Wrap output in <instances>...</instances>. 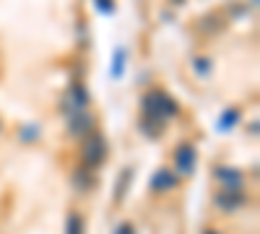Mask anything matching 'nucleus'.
<instances>
[{
    "mask_svg": "<svg viewBox=\"0 0 260 234\" xmlns=\"http://www.w3.org/2000/svg\"><path fill=\"white\" fill-rule=\"evenodd\" d=\"M195 68H198V73H208L211 62H206V57H198V60H195Z\"/></svg>",
    "mask_w": 260,
    "mask_h": 234,
    "instance_id": "ddd939ff",
    "label": "nucleus"
},
{
    "mask_svg": "<svg viewBox=\"0 0 260 234\" xmlns=\"http://www.w3.org/2000/svg\"><path fill=\"white\" fill-rule=\"evenodd\" d=\"M195 161H198V154H195V148L190 143H182L177 146V151H175V164L182 175H192V169H195Z\"/></svg>",
    "mask_w": 260,
    "mask_h": 234,
    "instance_id": "7ed1b4c3",
    "label": "nucleus"
},
{
    "mask_svg": "<svg viewBox=\"0 0 260 234\" xmlns=\"http://www.w3.org/2000/svg\"><path fill=\"white\" fill-rule=\"evenodd\" d=\"M143 112H146L148 120L164 125L169 117H175L180 112V107H177V102L172 99L169 94H164V91L156 89V91H151V94L143 96Z\"/></svg>",
    "mask_w": 260,
    "mask_h": 234,
    "instance_id": "f257e3e1",
    "label": "nucleus"
},
{
    "mask_svg": "<svg viewBox=\"0 0 260 234\" xmlns=\"http://www.w3.org/2000/svg\"><path fill=\"white\" fill-rule=\"evenodd\" d=\"M107 156V141L104 136H89L83 143V164L89 169H96Z\"/></svg>",
    "mask_w": 260,
    "mask_h": 234,
    "instance_id": "f03ea898",
    "label": "nucleus"
},
{
    "mask_svg": "<svg viewBox=\"0 0 260 234\" xmlns=\"http://www.w3.org/2000/svg\"><path fill=\"white\" fill-rule=\"evenodd\" d=\"M115 234H136V229H133V224H120Z\"/></svg>",
    "mask_w": 260,
    "mask_h": 234,
    "instance_id": "4468645a",
    "label": "nucleus"
},
{
    "mask_svg": "<svg viewBox=\"0 0 260 234\" xmlns=\"http://www.w3.org/2000/svg\"><path fill=\"white\" fill-rule=\"evenodd\" d=\"M247 198L242 193H219L216 195V203H219L221 208H240Z\"/></svg>",
    "mask_w": 260,
    "mask_h": 234,
    "instance_id": "6e6552de",
    "label": "nucleus"
},
{
    "mask_svg": "<svg viewBox=\"0 0 260 234\" xmlns=\"http://www.w3.org/2000/svg\"><path fill=\"white\" fill-rule=\"evenodd\" d=\"M65 234H83V219L78 214H68V224H65Z\"/></svg>",
    "mask_w": 260,
    "mask_h": 234,
    "instance_id": "1a4fd4ad",
    "label": "nucleus"
},
{
    "mask_svg": "<svg viewBox=\"0 0 260 234\" xmlns=\"http://www.w3.org/2000/svg\"><path fill=\"white\" fill-rule=\"evenodd\" d=\"M206 234H219V231H206Z\"/></svg>",
    "mask_w": 260,
    "mask_h": 234,
    "instance_id": "2eb2a0df",
    "label": "nucleus"
},
{
    "mask_svg": "<svg viewBox=\"0 0 260 234\" xmlns=\"http://www.w3.org/2000/svg\"><path fill=\"white\" fill-rule=\"evenodd\" d=\"M237 120H240V112H237V110H232V112H224V117H221V130H226V127H232Z\"/></svg>",
    "mask_w": 260,
    "mask_h": 234,
    "instance_id": "9b49d317",
    "label": "nucleus"
},
{
    "mask_svg": "<svg viewBox=\"0 0 260 234\" xmlns=\"http://www.w3.org/2000/svg\"><path fill=\"white\" fill-rule=\"evenodd\" d=\"M96 6L104 13H115V3H112V0H96Z\"/></svg>",
    "mask_w": 260,
    "mask_h": 234,
    "instance_id": "f8f14e48",
    "label": "nucleus"
},
{
    "mask_svg": "<svg viewBox=\"0 0 260 234\" xmlns=\"http://www.w3.org/2000/svg\"><path fill=\"white\" fill-rule=\"evenodd\" d=\"M122 65H125V50H115V57H112V76H122Z\"/></svg>",
    "mask_w": 260,
    "mask_h": 234,
    "instance_id": "9d476101",
    "label": "nucleus"
},
{
    "mask_svg": "<svg viewBox=\"0 0 260 234\" xmlns=\"http://www.w3.org/2000/svg\"><path fill=\"white\" fill-rule=\"evenodd\" d=\"M216 177L219 182L224 185V190H232V193H240L242 190V172H237V169H229V166H216Z\"/></svg>",
    "mask_w": 260,
    "mask_h": 234,
    "instance_id": "20e7f679",
    "label": "nucleus"
},
{
    "mask_svg": "<svg viewBox=\"0 0 260 234\" xmlns=\"http://www.w3.org/2000/svg\"><path fill=\"white\" fill-rule=\"evenodd\" d=\"M68 127H71V133L73 136H89L91 130H94V117L91 115H86L83 110L81 112H71V122H68Z\"/></svg>",
    "mask_w": 260,
    "mask_h": 234,
    "instance_id": "39448f33",
    "label": "nucleus"
},
{
    "mask_svg": "<svg viewBox=\"0 0 260 234\" xmlns=\"http://www.w3.org/2000/svg\"><path fill=\"white\" fill-rule=\"evenodd\" d=\"M65 104L68 107H73V112H81L86 110V104H89V94H86V89L81 86V83H73L68 96H65Z\"/></svg>",
    "mask_w": 260,
    "mask_h": 234,
    "instance_id": "423d86ee",
    "label": "nucleus"
},
{
    "mask_svg": "<svg viewBox=\"0 0 260 234\" xmlns=\"http://www.w3.org/2000/svg\"><path fill=\"white\" fill-rule=\"evenodd\" d=\"M175 185H177L175 175L167 172V169H159V172L151 177V190H154V193H164V190H172Z\"/></svg>",
    "mask_w": 260,
    "mask_h": 234,
    "instance_id": "0eeeda50",
    "label": "nucleus"
}]
</instances>
